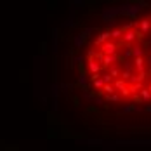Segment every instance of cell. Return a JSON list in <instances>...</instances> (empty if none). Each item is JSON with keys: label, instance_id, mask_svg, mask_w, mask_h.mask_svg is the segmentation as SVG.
Returning <instances> with one entry per match:
<instances>
[{"label": "cell", "instance_id": "d4e9b609", "mask_svg": "<svg viewBox=\"0 0 151 151\" xmlns=\"http://www.w3.org/2000/svg\"><path fill=\"white\" fill-rule=\"evenodd\" d=\"M103 101H104V99H103L101 96H96V97H94V103H96V104H103Z\"/></svg>", "mask_w": 151, "mask_h": 151}, {"label": "cell", "instance_id": "83f0119b", "mask_svg": "<svg viewBox=\"0 0 151 151\" xmlns=\"http://www.w3.org/2000/svg\"><path fill=\"white\" fill-rule=\"evenodd\" d=\"M52 96H54V97L58 96V87H52Z\"/></svg>", "mask_w": 151, "mask_h": 151}, {"label": "cell", "instance_id": "5bb4252c", "mask_svg": "<svg viewBox=\"0 0 151 151\" xmlns=\"http://www.w3.org/2000/svg\"><path fill=\"white\" fill-rule=\"evenodd\" d=\"M92 85H94V89H96V92H99V94H101V91H103V87H104V82H103V78L99 76V78H96V80L92 82Z\"/></svg>", "mask_w": 151, "mask_h": 151}, {"label": "cell", "instance_id": "6da1fadb", "mask_svg": "<svg viewBox=\"0 0 151 151\" xmlns=\"http://www.w3.org/2000/svg\"><path fill=\"white\" fill-rule=\"evenodd\" d=\"M144 7H148V4L146 2H137V4H122L118 5V9H120V16H127V17H136L137 12L141 11V9H144Z\"/></svg>", "mask_w": 151, "mask_h": 151}, {"label": "cell", "instance_id": "cb8c5ba5", "mask_svg": "<svg viewBox=\"0 0 151 151\" xmlns=\"http://www.w3.org/2000/svg\"><path fill=\"white\" fill-rule=\"evenodd\" d=\"M82 61H83V56H75L73 58V63H76V64H82Z\"/></svg>", "mask_w": 151, "mask_h": 151}, {"label": "cell", "instance_id": "f546056e", "mask_svg": "<svg viewBox=\"0 0 151 151\" xmlns=\"http://www.w3.org/2000/svg\"><path fill=\"white\" fill-rule=\"evenodd\" d=\"M148 47L151 49V33H150V38H148Z\"/></svg>", "mask_w": 151, "mask_h": 151}, {"label": "cell", "instance_id": "9c48e42d", "mask_svg": "<svg viewBox=\"0 0 151 151\" xmlns=\"http://www.w3.org/2000/svg\"><path fill=\"white\" fill-rule=\"evenodd\" d=\"M109 33H111V40L113 42H122V37H123V30L122 28H113V30H109Z\"/></svg>", "mask_w": 151, "mask_h": 151}, {"label": "cell", "instance_id": "603a6c76", "mask_svg": "<svg viewBox=\"0 0 151 151\" xmlns=\"http://www.w3.org/2000/svg\"><path fill=\"white\" fill-rule=\"evenodd\" d=\"M94 94L92 92H87V91H83V99H87V101H94Z\"/></svg>", "mask_w": 151, "mask_h": 151}, {"label": "cell", "instance_id": "ac0fdd59", "mask_svg": "<svg viewBox=\"0 0 151 151\" xmlns=\"http://www.w3.org/2000/svg\"><path fill=\"white\" fill-rule=\"evenodd\" d=\"M83 42H85V38H83L82 35H76L75 37V47L76 49H80V47L83 45Z\"/></svg>", "mask_w": 151, "mask_h": 151}, {"label": "cell", "instance_id": "ba28073f", "mask_svg": "<svg viewBox=\"0 0 151 151\" xmlns=\"http://www.w3.org/2000/svg\"><path fill=\"white\" fill-rule=\"evenodd\" d=\"M144 54H146V50H144V47L141 45V44L132 45V58H134V59H137V58H144Z\"/></svg>", "mask_w": 151, "mask_h": 151}, {"label": "cell", "instance_id": "ffe728a7", "mask_svg": "<svg viewBox=\"0 0 151 151\" xmlns=\"http://www.w3.org/2000/svg\"><path fill=\"white\" fill-rule=\"evenodd\" d=\"M78 83H80L82 87H85V85H87V76H85V73H83V71H82V73H80V76H78Z\"/></svg>", "mask_w": 151, "mask_h": 151}, {"label": "cell", "instance_id": "d6986e66", "mask_svg": "<svg viewBox=\"0 0 151 151\" xmlns=\"http://www.w3.org/2000/svg\"><path fill=\"white\" fill-rule=\"evenodd\" d=\"M101 78H103V82H104V83H113V82H115V80L111 78V75H109L108 71H104V73L101 75Z\"/></svg>", "mask_w": 151, "mask_h": 151}, {"label": "cell", "instance_id": "7402d4cb", "mask_svg": "<svg viewBox=\"0 0 151 151\" xmlns=\"http://www.w3.org/2000/svg\"><path fill=\"white\" fill-rule=\"evenodd\" d=\"M92 31H94V28H85V30L82 31L80 35H82L83 38H89V37H91V33H92Z\"/></svg>", "mask_w": 151, "mask_h": 151}, {"label": "cell", "instance_id": "30bf717a", "mask_svg": "<svg viewBox=\"0 0 151 151\" xmlns=\"http://www.w3.org/2000/svg\"><path fill=\"white\" fill-rule=\"evenodd\" d=\"M122 61H129L130 58H132V45H123V49H122Z\"/></svg>", "mask_w": 151, "mask_h": 151}, {"label": "cell", "instance_id": "4dcf8cb0", "mask_svg": "<svg viewBox=\"0 0 151 151\" xmlns=\"http://www.w3.org/2000/svg\"><path fill=\"white\" fill-rule=\"evenodd\" d=\"M146 89H148V91H150V92H151V83H150V85H148V87H146Z\"/></svg>", "mask_w": 151, "mask_h": 151}, {"label": "cell", "instance_id": "9a60e30c", "mask_svg": "<svg viewBox=\"0 0 151 151\" xmlns=\"http://www.w3.org/2000/svg\"><path fill=\"white\" fill-rule=\"evenodd\" d=\"M115 87H113V83H104V87H103V91L101 94H104V96H111V94H115Z\"/></svg>", "mask_w": 151, "mask_h": 151}, {"label": "cell", "instance_id": "4fadbf2b", "mask_svg": "<svg viewBox=\"0 0 151 151\" xmlns=\"http://www.w3.org/2000/svg\"><path fill=\"white\" fill-rule=\"evenodd\" d=\"M139 97H141V101H144V103H151V92L148 91L146 87L139 92Z\"/></svg>", "mask_w": 151, "mask_h": 151}, {"label": "cell", "instance_id": "4316f807", "mask_svg": "<svg viewBox=\"0 0 151 151\" xmlns=\"http://www.w3.org/2000/svg\"><path fill=\"white\" fill-rule=\"evenodd\" d=\"M61 89H63V91H68V89H70V85H68V83H63V85H61Z\"/></svg>", "mask_w": 151, "mask_h": 151}, {"label": "cell", "instance_id": "484cf974", "mask_svg": "<svg viewBox=\"0 0 151 151\" xmlns=\"http://www.w3.org/2000/svg\"><path fill=\"white\" fill-rule=\"evenodd\" d=\"M146 64H148V66L151 68V54L148 56V58H146Z\"/></svg>", "mask_w": 151, "mask_h": 151}, {"label": "cell", "instance_id": "8fae6325", "mask_svg": "<svg viewBox=\"0 0 151 151\" xmlns=\"http://www.w3.org/2000/svg\"><path fill=\"white\" fill-rule=\"evenodd\" d=\"M108 73L111 75V78H113V80H118V78H120V73H122V70L118 68V64H115V66H111V68H108Z\"/></svg>", "mask_w": 151, "mask_h": 151}, {"label": "cell", "instance_id": "7c38bea8", "mask_svg": "<svg viewBox=\"0 0 151 151\" xmlns=\"http://www.w3.org/2000/svg\"><path fill=\"white\" fill-rule=\"evenodd\" d=\"M113 87H115V91H125V89H129V83L127 82H123L122 78H118V80H115L113 82Z\"/></svg>", "mask_w": 151, "mask_h": 151}, {"label": "cell", "instance_id": "7a4b0ae2", "mask_svg": "<svg viewBox=\"0 0 151 151\" xmlns=\"http://www.w3.org/2000/svg\"><path fill=\"white\" fill-rule=\"evenodd\" d=\"M116 16H120V9L118 7H108V9L103 11V19L108 24H113L115 19H116Z\"/></svg>", "mask_w": 151, "mask_h": 151}, {"label": "cell", "instance_id": "52a82bcc", "mask_svg": "<svg viewBox=\"0 0 151 151\" xmlns=\"http://www.w3.org/2000/svg\"><path fill=\"white\" fill-rule=\"evenodd\" d=\"M132 63H134V70H137V73L148 71V70H146V58H137V59H134Z\"/></svg>", "mask_w": 151, "mask_h": 151}, {"label": "cell", "instance_id": "44dd1931", "mask_svg": "<svg viewBox=\"0 0 151 151\" xmlns=\"http://www.w3.org/2000/svg\"><path fill=\"white\" fill-rule=\"evenodd\" d=\"M134 111V104H125L122 106V113H132Z\"/></svg>", "mask_w": 151, "mask_h": 151}, {"label": "cell", "instance_id": "277c9868", "mask_svg": "<svg viewBox=\"0 0 151 151\" xmlns=\"http://www.w3.org/2000/svg\"><path fill=\"white\" fill-rule=\"evenodd\" d=\"M109 40H111V33H109V30L101 31V33L96 37V40H94V49H96V47L101 49V45H104L106 42H109Z\"/></svg>", "mask_w": 151, "mask_h": 151}, {"label": "cell", "instance_id": "2e32d148", "mask_svg": "<svg viewBox=\"0 0 151 151\" xmlns=\"http://www.w3.org/2000/svg\"><path fill=\"white\" fill-rule=\"evenodd\" d=\"M104 101H108V103H120L122 96L115 92V94H111V96H104Z\"/></svg>", "mask_w": 151, "mask_h": 151}, {"label": "cell", "instance_id": "e0dca14e", "mask_svg": "<svg viewBox=\"0 0 151 151\" xmlns=\"http://www.w3.org/2000/svg\"><path fill=\"white\" fill-rule=\"evenodd\" d=\"M130 76H132V71H127V70H122V73H120V78L123 80V82H129V80H130Z\"/></svg>", "mask_w": 151, "mask_h": 151}, {"label": "cell", "instance_id": "f1b7e54d", "mask_svg": "<svg viewBox=\"0 0 151 151\" xmlns=\"http://www.w3.org/2000/svg\"><path fill=\"white\" fill-rule=\"evenodd\" d=\"M144 111H148V113H151V104H148L146 108H144Z\"/></svg>", "mask_w": 151, "mask_h": 151}, {"label": "cell", "instance_id": "3957f363", "mask_svg": "<svg viewBox=\"0 0 151 151\" xmlns=\"http://www.w3.org/2000/svg\"><path fill=\"white\" fill-rule=\"evenodd\" d=\"M118 45H120V44H116V42L109 40V42H106L104 45H101L99 50H101L104 56H115V54H118Z\"/></svg>", "mask_w": 151, "mask_h": 151}, {"label": "cell", "instance_id": "5b68a950", "mask_svg": "<svg viewBox=\"0 0 151 151\" xmlns=\"http://www.w3.org/2000/svg\"><path fill=\"white\" fill-rule=\"evenodd\" d=\"M87 70L91 71V75H101L103 66H101V63H97L96 59H87Z\"/></svg>", "mask_w": 151, "mask_h": 151}, {"label": "cell", "instance_id": "8992f818", "mask_svg": "<svg viewBox=\"0 0 151 151\" xmlns=\"http://www.w3.org/2000/svg\"><path fill=\"white\" fill-rule=\"evenodd\" d=\"M137 33H141L142 37L150 35L151 33V19H141L139 21V30H137Z\"/></svg>", "mask_w": 151, "mask_h": 151}]
</instances>
